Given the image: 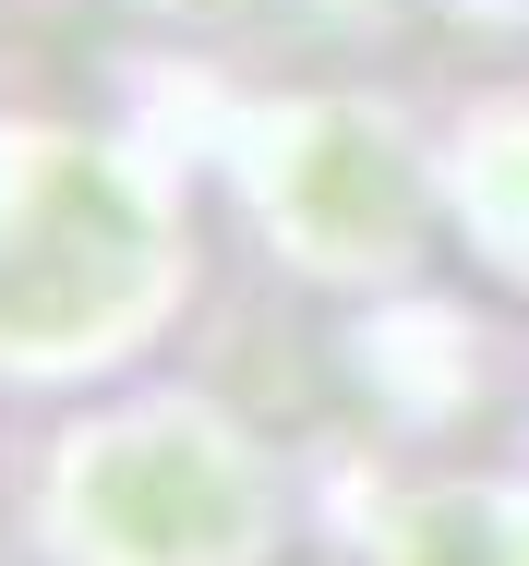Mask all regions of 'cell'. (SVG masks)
<instances>
[{
    "label": "cell",
    "mask_w": 529,
    "mask_h": 566,
    "mask_svg": "<svg viewBox=\"0 0 529 566\" xmlns=\"http://www.w3.org/2000/svg\"><path fill=\"white\" fill-rule=\"evenodd\" d=\"M229 434L205 422H120V434H73L61 470V531L73 566H229L241 555V470Z\"/></svg>",
    "instance_id": "1"
}]
</instances>
